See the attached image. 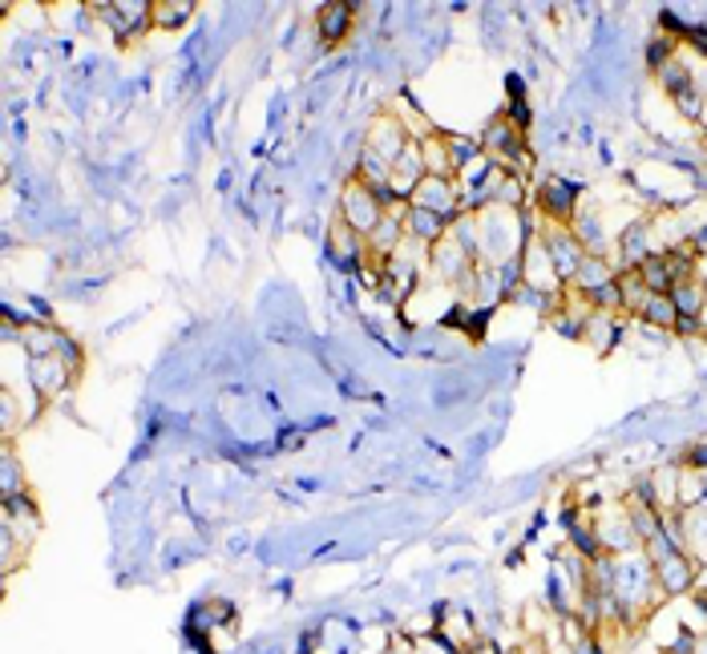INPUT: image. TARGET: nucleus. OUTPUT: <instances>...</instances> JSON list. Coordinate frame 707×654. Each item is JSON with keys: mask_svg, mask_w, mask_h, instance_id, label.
<instances>
[{"mask_svg": "<svg viewBox=\"0 0 707 654\" xmlns=\"http://www.w3.org/2000/svg\"><path fill=\"white\" fill-rule=\"evenodd\" d=\"M336 219L368 239V234L377 231V222L384 219V202H380V194L368 187V182H360V178L352 175L340 190V214H336Z\"/></svg>", "mask_w": 707, "mask_h": 654, "instance_id": "nucleus-1", "label": "nucleus"}, {"mask_svg": "<svg viewBox=\"0 0 707 654\" xmlns=\"http://www.w3.org/2000/svg\"><path fill=\"white\" fill-rule=\"evenodd\" d=\"M89 12L109 24L118 41H138L154 24V0H106V4H89Z\"/></svg>", "mask_w": 707, "mask_h": 654, "instance_id": "nucleus-2", "label": "nucleus"}, {"mask_svg": "<svg viewBox=\"0 0 707 654\" xmlns=\"http://www.w3.org/2000/svg\"><path fill=\"white\" fill-rule=\"evenodd\" d=\"M538 239H542L546 255H550L555 271L562 275V283L574 279L578 263L587 259V246L578 243L574 226H570V222H542V231H538Z\"/></svg>", "mask_w": 707, "mask_h": 654, "instance_id": "nucleus-3", "label": "nucleus"}, {"mask_svg": "<svg viewBox=\"0 0 707 654\" xmlns=\"http://www.w3.org/2000/svg\"><path fill=\"white\" fill-rule=\"evenodd\" d=\"M409 141H413V129L404 126L401 114H377L372 117V126H368L365 146H360V150L377 154L380 162L392 166L404 150H409Z\"/></svg>", "mask_w": 707, "mask_h": 654, "instance_id": "nucleus-4", "label": "nucleus"}, {"mask_svg": "<svg viewBox=\"0 0 707 654\" xmlns=\"http://www.w3.org/2000/svg\"><path fill=\"white\" fill-rule=\"evenodd\" d=\"M594 538H599L602 553H611V558L643 549L635 538V526H631V514H626V502L614 505V509H602V514L594 517Z\"/></svg>", "mask_w": 707, "mask_h": 654, "instance_id": "nucleus-5", "label": "nucleus"}, {"mask_svg": "<svg viewBox=\"0 0 707 654\" xmlns=\"http://www.w3.org/2000/svg\"><path fill=\"white\" fill-rule=\"evenodd\" d=\"M651 566H655V586H659L663 598H687L699 586V561L687 549L663 561H651Z\"/></svg>", "mask_w": 707, "mask_h": 654, "instance_id": "nucleus-6", "label": "nucleus"}, {"mask_svg": "<svg viewBox=\"0 0 707 654\" xmlns=\"http://www.w3.org/2000/svg\"><path fill=\"white\" fill-rule=\"evenodd\" d=\"M73 380H77V368L61 356H36L29 360V384L33 392H41V400H57L61 392H70Z\"/></svg>", "mask_w": 707, "mask_h": 654, "instance_id": "nucleus-7", "label": "nucleus"}, {"mask_svg": "<svg viewBox=\"0 0 707 654\" xmlns=\"http://www.w3.org/2000/svg\"><path fill=\"white\" fill-rule=\"evenodd\" d=\"M413 207H421V211H433V214H441V219H449V222H457L461 219V194H457V178H424L421 187H416V194L413 199Z\"/></svg>", "mask_w": 707, "mask_h": 654, "instance_id": "nucleus-8", "label": "nucleus"}, {"mask_svg": "<svg viewBox=\"0 0 707 654\" xmlns=\"http://www.w3.org/2000/svg\"><path fill=\"white\" fill-rule=\"evenodd\" d=\"M0 509H4V534H12V538L21 541L24 549L33 546L36 534H41V514H36V505L29 493H21V497H9V502H0Z\"/></svg>", "mask_w": 707, "mask_h": 654, "instance_id": "nucleus-9", "label": "nucleus"}, {"mask_svg": "<svg viewBox=\"0 0 707 654\" xmlns=\"http://www.w3.org/2000/svg\"><path fill=\"white\" fill-rule=\"evenodd\" d=\"M538 211L546 214V222H574L578 214V187L566 178H546L538 187Z\"/></svg>", "mask_w": 707, "mask_h": 654, "instance_id": "nucleus-10", "label": "nucleus"}, {"mask_svg": "<svg viewBox=\"0 0 707 654\" xmlns=\"http://www.w3.org/2000/svg\"><path fill=\"white\" fill-rule=\"evenodd\" d=\"M424 178H429V170H424V158H421V146H416V138L409 141V150L392 162V175H389V190L397 202H409L416 194V187H421Z\"/></svg>", "mask_w": 707, "mask_h": 654, "instance_id": "nucleus-11", "label": "nucleus"}, {"mask_svg": "<svg viewBox=\"0 0 707 654\" xmlns=\"http://www.w3.org/2000/svg\"><path fill=\"white\" fill-rule=\"evenodd\" d=\"M328 255L348 271H360L368 263V243L365 234H356L352 226H344L340 219L331 222V234H328Z\"/></svg>", "mask_w": 707, "mask_h": 654, "instance_id": "nucleus-12", "label": "nucleus"}, {"mask_svg": "<svg viewBox=\"0 0 707 654\" xmlns=\"http://www.w3.org/2000/svg\"><path fill=\"white\" fill-rule=\"evenodd\" d=\"M352 24H356V9L344 4V0H328V4L316 9V33L319 41H328V45H340L344 36L352 33Z\"/></svg>", "mask_w": 707, "mask_h": 654, "instance_id": "nucleus-13", "label": "nucleus"}, {"mask_svg": "<svg viewBox=\"0 0 707 654\" xmlns=\"http://www.w3.org/2000/svg\"><path fill=\"white\" fill-rule=\"evenodd\" d=\"M404 239H409V234H404V219H401V214L384 211V219L377 222V231L365 239V243H368V259H377V263H389V259L401 251Z\"/></svg>", "mask_w": 707, "mask_h": 654, "instance_id": "nucleus-14", "label": "nucleus"}, {"mask_svg": "<svg viewBox=\"0 0 707 654\" xmlns=\"http://www.w3.org/2000/svg\"><path fill=\"white\" fill-rule=\"evenodd\" d=\"M449 226H453L449 219H441V214H433V211H421V207H413V202H409V211H404V234L416 239V243H424V246L441 243V239L449 234Z\"/></svg>", "mask_w": 707, "mask_h": 654, "instance_id": "nucleus-15", "label": "nucleus"}, {"mask_svg": "<svg viewBox=\"0 0 707 654\" xmlns=\"http://www.w3.org/2000/svg\"><path fill=\"white\" fill-rule=\"evenodd\" d=\"M619 279V271L611 267V255H587L582 263H578L574 279L566 283V287H574V292L582 295H594L599 287H606V283Z\"/></svg>", "mask_w": 707, "mask_h": 654, "instance_id": "nucleus-16", "label": "nucleus"}, {"mask_svg": "<svg viewBox=\"0 0 707 654\" xmlns=\"http://www.w3.org/2000/svg\"><path fill=\"white\" fill-rule=\"evenodd\" d=\"M416 146H421V158H424V170L433 178H457V170H453V158H449V134H424V138H416Z\"/></svg>", "mask_w": 707, "mask_h": 654, "instance_id": "nucleus-17", "label": "nucleus"}, {"mask_svg": "<svg viewBox=\"0 0 707 654\" xmlns=\"http://www.w3.org/2000/svg\"><path fill=\"white\" fill-rule=\"evenodd\" d=\"M667 295H672V304H675V312H679V319H704V312H707V287L699 279L675 283Z\"/></svg>", "mask_w": 707, "mask_h": 654, "instance_id": "nucleus-18", "label": "nucleus"}, {"mask_svg": "<svg viewBox=\"0 0 707 654\" xmlns=\"http://www.w3.org/2000/svg\"><path fill=\"white\" fill-rule=\"evenodd\" d=\"M679 529H684V549L696 561H707V509H684L679 514Z\"/></svg>", "mask_w": 707, "mask_h": 654, "instance_id": "nucleus-19", "label": "nucleus"}, {"mask_svg": "<svg viewBox=\"0 0 707 654\" xmlns=\"http://www.w3.org/2000/svg\"><path fill=\"white\" fill-rule=\"evenodd\" d=\"M194 17V0H154V29H182Z\"/></svg>", "mask_w": 707, "mask_h": 654, "instance_id": "nucleus-20", "label": "nucleus"}, {"mask_svg": "<svg viewBox=\"0 0 707 654\" xmlns=\"http://www.w3.org/2000/svg\"><path fill=\"white\" fill-rule=\"evenodd\" d=\"M639 319H643L647 327H659V331H675L679 312H675L672 295H651L647 304H643V312H639Z\"/></svg>", "mask_w": 707, "mask_h": 654, "instance_id": "nucleus-21", "label": "nucleus"}, {"mask_svg": "<svg viewBox=\"0 0 707 654\" xmlns=\"http://www.w3.org/2000/svg\"><path fill=\"white\" fill-rule=\"evenodd\" d=\"M0 493H4V502L29 493V481H24L21 461H17V453H12V444H4V461H0Z\"/></svg>", "mask_w": 707, "mask_h": 654, "instance_id": "nucleus-22", "label": "nucleus"}, {"mask_svg": "<svg viewBox=\"0 0 707 654\" xmlns=\"http://www.w3.org/2000/svg\"><path fill=\"white\" fill-rule=\"evenodd\" d=\"M619 292H623V312H643V304L651 299L647 283H643V275H639L635 267L631 271H619Z\"/></svg>", "mask_w": 707, "mask_h": 654, "instance_id": "nucleus-23", "label": "nucleus"}, {"mask_svg": "<svg viewBox=\"0 0 707 654\" xmlns=\"http://www.w3.org/2000/svg\"><path fill=\"white\" fill-rule=\"evenodd\" d=\"M449 158H453V170H465V166H473L477 158H485L482 150V141H473V138H461V134H449Z\"/></svg>", "mask_w": 707, "mask_h": 654, "instance_id": "nucleus-24", "label": "nucleus"}, {"mask_svg": "<svg viewBox=\"0 0 707 654\" xmlns=\"http://www.w3.org/2000/svg\"><path fill=\"white\" fill-rule=\"evenodd\" d=\"M0 409H4V433H12L17 429V397H12L9 388L0 392Z\"/></svg>", "mask_w": 707, "mask_h": 654, "instance_id": "nucleus-25", "label": "nucleus"}, {"mask_svg": "<svg viewBox=\"0 0 707 654\" xmlns=\"http://www.w3.org/2000/svg\"><path fill=\"white\" fill-rule=\"evenodd\" d=\"M684 468H707V444H692V449H687Z\"/></svg>", "mask_w": 707, "mask_h": 654, "instance_id": "nucleus-26", "label": "nucleus"}]
</instances>
